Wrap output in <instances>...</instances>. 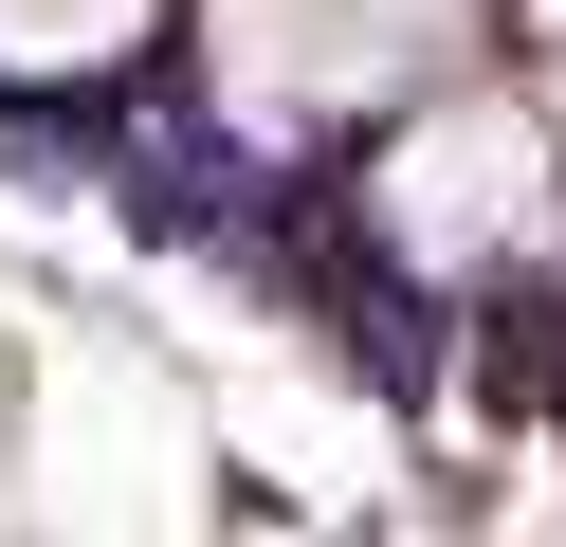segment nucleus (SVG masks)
Wrapping results in <instances>:
<instances>
[{
  "mask_svg": "<svg viewBox=\"0 0 566 547\" xmlns=\"http://www.w3.org/2000/svg\"><path fill=\"white\" fill-rule=\"evenodd\" d=\"M128 0H0V55H92Z\"/></svg>",
  "mask_w": 566,
  "mask_h": 547,
  "instance_id": "f03ea898",
  "label": "nucleus"
},
{
  "mask_svg": "<svg viewBox=\"0 0 566 547\" xmlns=\"http://www.w3.org/2000/svg\"><path fill=\"white\" fill-rule=\"evenodd\" d=\"M402 219H420V238H493V219L530 238V128H493V109L439 128V146L402 165Z\"/></svg>",
  "mask_w": 566,
  "mask_h": 547,
  "instance_id": "f257e3e1",
  "label": "nucleus"
}]
</instances>
